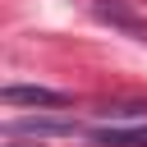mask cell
<instances>
[{
    "instance_id": "obj_1",
    "label": "cell",
    "mask_w": 147,
    "mask_h": 147,
    "mask_svg": "<svg viewBox=\"0 0 147 147\" xmlns=\"http://www.w3.org/2000/svg\"><path fill=\"white\" fill-rule=\"evenodd\" d=\"M5 133L9 138H74L78 124L74 119H55V115H23V119H9Z\"/></svg>"
},
{
    "instance_id": "obj_2",
    "label": "cell",
    "mask_w": 147,
    "mask_h": 147,
    "mask_svg": "<svg viewBox=\"0 0 147 147\" xmlns=\"http://www.w3.org/2000/svg\"><path fill=\"white\" fill-rule=\"evenodd\" d=\"M5 106L60 110V106H69V92H60V87H41V83H9V87H5Z\"/></svg>"
},
{
    "instance_id": "obj_3",
    "label": "cell",
    "mask_w": 147,
    "mask_h": 147,
    "mask_svg": "<svg viewBox=\"0 0 147 147\" xmlns=\"http://www.w3.org/2000/svg\"><path fill=\"white\" fill-rule=\"evenodd\" d=\"M96 147H147V119L142 124H96L87 129Z\"/></svg>"
},
{
    "instance_id": "obj_4",
    "label": "cell",
    "mask_w": 147,
    "mask_h": 147,
    "mask_svg": "<svg viewBox=\"0 0 147 147\" xmlns=\"http://www.w3.org/2000/svg\"><path fill=\"white\" fill-rule=\"evenodd\" d=\"M92 14H96V18H106V23H115V28H124V32H142V18H133L119 0H110V5H106V0H96V5H92Z\"/></svg>"
},
{
    "instance_id": "obj_5",
    "label": "cell",
    "mask_w": 147,
    "mask_h": 147,
    "mask_svg": "<svg viewBox=\"0 0 147 147\" xmlns=\"http://www.w3.org/2000/svg\"><path fill=\"white\" fill-rule=\"evenodd\" d=\"M9 147H23V142H9Z\"/></svg>"
}]
</instances>
